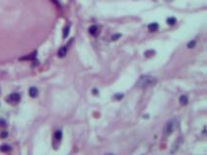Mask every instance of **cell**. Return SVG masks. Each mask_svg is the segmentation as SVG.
Segmentation results:
<instances>
[{"label":"cell","mask_w":207,"mask_h":155,"mask_svg":"<svg viewBox=\"0 0 207 155\" xmlns=\"http://www.w3.org/2000/svg\"><path fill=\"white\" fill-rule=\"evenodd\" d=\"M148 29H149V31H151V32H156V31L159 29V24H158L157 22L150 23V24L148 25Z\"/></svg>","instance_id":"obj_8"},{"label":"cell","mask_w":207,"mask_h":155,"mask_svg":"<svg viewBox=\"0 0 207 155\" xmlns=\"http://www.w3.org/2000/svg\"><path fill=\"white\" fill-rule=\"evenodd\" d=\"M9 100L12 101V102H14V103H18V102L21 100V95H20L19 93H17V92L12 93V94L9 96Z\"/></svg>","instance_id":"obj_4"},{"label":"cell","mask_w":207,"mask_h":155,"mask_svg":"<svg viewBox=\"0 0 207 155\" xmlns=\"http://www.w3.org/2000/svg\"><path fill=\"white\" fill-rule=\"evenodd\" d=\"M105 155H114L113 153H107V154H105Z\"/></svg>","instance_id":"obj_19"},{"label":"cell","mask_w":207,"mask_h":155,"mask_svg":"<svg viewBox=\"0 0 207 155\" xmlns=\"http://www.w3.org/2000/svg\"><path fill=\"white\" fill-rule=\"evenodd\" d=\"M89 32H90L91 35H92V36L95 37V36H97L99 34V29H98V27L96 25H92L89 28Z\"/></svg>","instance_id":"obj_3"},{"label":"cell","mask_w":207,"mask_h":155,"mask_svg":"<svg viewBox=\"0 0 207 155\" xmlns=\"http://www.w3.org/2000/svg\"><path fill=\"white\" fill-rule=\"evenodd\" d=\"M12 150V147H11V145H9V144H1L0 145V151L1 152H10Z\"/></svg>","instance_id":"obj_7"},{"label":"cell","mask_w":207,"mask_h":155,"mask_svg":"<svg viewBox=\"0 0 207 155\" xmlns=\"http://www.w3.org/2000/svg\"><path fill=\"white\" fill-rule=\"evenodd\" d=\"M54 139L56 141H58L62 139V131L61 130H56L55 131V133H54Z\"/></svg>","instance_id":"obj_10"},{"label":"cell","mask_w":207,"mask_h":155,"mask_svg":"<svg viewBox=\"0 0 207 155\" xmlns=\"http://www.w3.org/2000/svg\"><path fill=\"white\" fill-rule=\"evenodd\" d=\"M8 137V132L7 131H2L1 133H0V138L1 139H5Z\"/></svg>","instance_id":"obj_13"},{"label":"cell","mask_w":207,"mask_h":155,"mask_svg":"<svg viewBox=\"0 0 207 155\" xmlns=\"http://www.w3.org/2000/svg\"><path fill=\"white\" fill-rule=\"evenodd\" d=\"M66 53H67V48H66L65 46L61 47V48L58 49V51H57V55H58L59 57H64V56L66 55Z\"/></svg>","instance_id":"obj_5"},{"label":"cell","mask_w":207,"mask_h":155,"mask_svg":"<svg viewBox=\"0 0 207 155\" xmlns=\"http://www.w3.org/2000/svg\"><path fill=\"white\" fill-rule=\"evenodd\" d=\"M28 93H29V96L32 97V98H35L38 96V89L36 87H30L29 90H28Z\"/></svg>","instance_id":"obj_6"},{"label":"cell","mask_w":207,"mask_h":155,"mask_svg":"<svg viewBox=\"0 0 207 155\" xmlns=\"http://www.w3.org/2000/svg\"><path fill=\"white\" fill-rule=\"evenodd\" d=\"M35 56H36V52H33L31 55H28V56H26V57H22L21 59H22V60H23V59H33Z\"/></svg>","instance_id":"obj_14"},{"label":"cell","mask_w":207,"mask_h":155,"mask_svg":"<svg viewBox=\"0 0 207 155\" xmlns=\"http://www.w3.org/2000/svg\"><path fill=\"white\" fill-rule=\"evenodd\" d=\"M179 101H180V104L182 105V106H186L187 104H188V97L186 96V95H182L181 97H180V99H179Z\"/></svg>","instance_id":"obj_9"},{"label":"cell","mask_w":207,"mask_h":155,"mask_svg":"<svg viewBox=\"0 0 207 155\" xmlns=\"http://www.w3.org/2000/svg\"><path fill=\"white\" fill-rule=\"evenodd\" d=\"M157 79L152 76H148V75H145V76H141L139 78V80L137 81L136 83V87L138 88H147V87H150V86H154L156 84H157Z\"/></svg>","instance_id":"obj_1"},{"label":"cell","mask_w":207,"mask_h":155,"mask_svg":"<svg viewBox=\"0 0 207 155\" xmlns=\"http://www.w3.org/2000/svg\"><path fill=\"white\" fill-rule=\"evenodd\" d=\"M6 125H7V123L4 119H0V127H5Z\"/></svg>","instance_id":"obj_16"},{"label":"cell","mask_w":207,"mask_h":155,"mask_svg":"<svg viewBox=\"0 0 207 155\" xmlns=\"http://www.w3.org/2000/svg\"><path fill=\"white\" fill-rule=\"evenodd\" d=\"M120 37H121V34H117V35H115V36L112 37V40H113V41H116V40H118V38H120Z\"/></svg>","instance_id":"obj_17"},{"label":"cell","mask_w":207,"mask_h":155,"mask_svg":"<svg viewBox=\"0 0 207 155\" xmlns=\"http://www.w3.org/2000/svg\"><path fill=\"white\" fill-rule=\"evenodd\" d=\"M194 45H195V42H194V41H191V42L188 44V48H189V49H192V48L194 47Z\"/></svg>","instance_id":"obj_15"},{"label":"cell","mask_w":207,"mask_h":155,"mask_svg":"<svg viewBox=\"0 0 207 155\" xmlns=\"http://www.w3.org/2000/svg\"><path fill=\"white\" fill-rule=\"evenodd\" d=\"M166 22H167L168 24H170V25H173L174 23H176V19H175V18H168V19L166 20Z\"/></svg>","instance_id":"obj_12"},{"label":"cell","mask_w":207,"mask_h":155,"mask_svg":"<svg viewBox=\"0 0 207 155\" xmlns=\"http://www.w3.org/2000/svg\"><path fill=\"white\" fill-rule=\"evenodd\" d=\"M177 123H178V121H177L176 119H171V120H169V121L165 124V126H164L163 134H164L165 136L171 135V134L173 133V131L175 130V128L177 127Z\"/></svg>","instance_id":"obj_2"},{"label":"cell","mask_w":207,"mask_h":155,"mask_svg":"<svg viewBox=\"0 0 207 155\" xmlns=\"http://www.w3.org/2000/svg\"><path fill=\"white\" fill-rule=\"evenodd\" d=\"M116 98H123V95H117Z\"/></svg>","instance_id":"obj_18"},{"label":"cell","mask_w":207,"mask_h":155,"mask_svg":"<svg viewBox=\"0 0 207 155\" xmlns=\"http://www.w3.org/2000/svg\"><path fill=\"white\" fill-rule=\"evenodd\" d=\"M69 30H70V25H67L63 29V38H66L69 34Z\"/></svg>","instance_id":"obj_11"}]
</instances>
